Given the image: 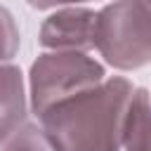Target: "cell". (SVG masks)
<instances>
[{"label":"cell","instance_id":"cell-5","mask_svg":"<svg viewBox=\"0 0 151 151\" xmlns=\"http://www.w3.org/2000/svg\"><path fill=\"white\" fill-rule=\"evenodd\" d=\"M28 116V99L24 90V73L19 66L0 64V144H5Z\"/></svg>","mask_w":151,"mask_h":151},{"label":"cell","instance_id":"cell-7","mask_svg":"<svg viewBox=\"0 0 151 151\" xmlns=\"http://www.w3.org/2000/svg\"><path fill=\"white\" fill-rule=\"evenodd\" d=\"M2 151H61L40 123H24L7 142Z\"/></svg>","mask_w":151,"mask_h":151},{"label":"cell","instance_id":"cell-2","mask_svg":"<svg viewBox=\"0 0 151 151\" xmlns=\"http://www.w3.org/2000/svg\"><path fill=\"white\" fill-rule=\"evenodd\" d=\"M94 50L116 71L151 64V9L144 0H113L97 12Z\"/></svg>","mask_w":151,"mask_h":151},{"label":"cell","instance_id":"cell-10","mask_svg":"<svg viewBox=\"0 0 151 151\" xmlns=\"http://www.w3.org/2000/svg\"><path fill=\"white\" fill-rule=\"evenodd\" d=\"M144 2H146V7H149V9H151V0H144Z\"/></svg>","mask_w":151,"mask_h":151},{"label":"cell","instance_id":"cell-9","mask_svg":"<svg viewBox=\"0 0 151 151\" xmlns=\"http://www.w3.org/2000/svg\"><path fill=\"white\" fill-rule=\"evenodd\" d=\"M33 9H54V7H66V5H80L87 0H26Z\"/></svg>","mask_w":151,"mask_h":151},{"label":"cell","instance_id":"cell-8","mask_svg":"<svg viewBox=\"0 0 151 151\" xmlns=\"http://www.w3.org/2000/svg\"><path fill=\"white\" fill-rule=\"evenodd\" d=\"M19 26L7 7L0 5V64L12 61L14 54L19 52Z\"/></svg>","mask_w":151,"mask_h":151},{"label":"cell","instance_id":"cell-4","mask_svg":"<svg viewBox=\"0 0 151 151\" xmlns=\"http://www.w3.org/2000/svg\"><path fill=\"white\" fill-rule=\"evenodd\" d=\"M94 9L66 5L40 24L38 42L47 50H94Z\"/></svg>","mask_w":151,"mask_h":151},{"label":"cell","instance_id":"cell-1","mask_svg":"<svg viewBox=\"0 0 151 151\" xmlns=\"http://www.w3.org/2000/svg\"><path fill=\"white\" fill-rule=\"evenodd\" d=\"M132 92L134 85L127 78L111 76L57 104L38 120L61 151H120Z\"/></svg>","mask_w":151,"mask_h":151},{"label":"cell","instance_id":"cell-3","mask_svg":"<svg viewBox=\"0 0 151 151\" xmlns=\"http://www.w3.org/2000/svg\"><path fill=\"white\" fill-rule=\"evenodd\" d=\"M104 66L80 50L42 52L28 71V106L40 118L57 104L99 85Z\"/></svg>","mask_w":151,"mask_h":151},{"label":"cell","instance_id":"cell-6","mask_svg":"<svg viewBox=\"0 0 151 151\" xmlns=\"http://www.w3.org/2000/svg\"><path fill=\"white\" fill-rule=\"evenodd\" d=\"M120 151H151V92L146 87H134L130 97Z\"/></svg>","mask_w":151,"mask_h":151}]
</instances>
